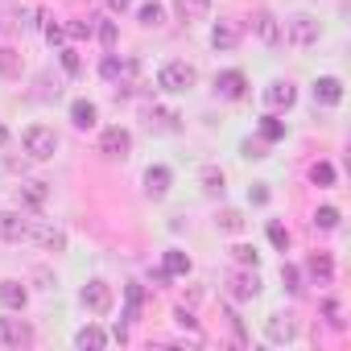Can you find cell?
I'll list each match as a JSON object with an SVG mask.
<instances>
[{"instance_id": "f546056e", "label": "cell", "mask_w": 351, "mask_h": 351, "mask_svg": "<svg viewBox=\"0 0 351 351\" xmlns=\"http://www.w3.org/2000/svg\"><path fill=\"white\" fill-rule=\"evenodd\" d=\"M232 256H236V265H240V269H248V265L256 269V261H261V252H256L252 244H236V248H232Z\"/></svg>"}, {"instance_id": "d4e9b609", "label": "cell", "mask_w": 351, "mask_h": 351, "mask_svg": "<svg viewBox=\"0 0 351 351\" xmlns=\"http://www.w3.org/2000/svg\"><path fill=\"white\" fill-rule=\"evenodd\" d=\"M75 343H79V347H83V351H87V347H91V351H99V347H104V343H108V335H104V330H99V326H83V330H79V335H75Z\"/></svg>"}, {"instance_id": "44dd1931", "label": "cell", "mask_w": 351, "mask_h": 351, "mask_svg": "<svg viewBox=\"0 0 351 351\" xmlns=\"http://www.w3.org/2000/svg\"><path fill=\"white\" fill-rule=\"evenodd\" d=\"M252 25H256V38H261L265 46H281V25H277V17H273V13H261Z\"/></svg>"}, {"instance_id": "60d3db41", "label": "cell", "mask_w": 351, "mask_h": 351, "mask_svg": "<svg viewBox=\"0 0 351 351\" xmlns=\"http://www.w3.org/2000/svg\"><path fill=\"white\" fill-rule=\"evenodd\" d=\"M244 157H269L265 153V141H244Z\"/></svg>"}, {"instance_id": "277c9868", "label": "cell", "mask_w": 351, "mask_h": 351, "mask_svg": "<svg viewBox=\"0 0 351 351\" xmlns=\"http://www.w3.org/2000/svg\"><path fill=\"white\" fill-rule=\"evenodd\" d=\"M281 38H289L293 46H314V42H318V21H314L310 13H298V17L285 21V34H281Z\"/></svg>"}, {"instance_id": "e575fe53", "label": "cell", "mask_w": 351, "mask_h": 351, "mask_svg": "<svg viewBox=\"0 0 351 351\" xmlns=\"http://www.w3.org/2000/svg\"><path fill=\"white\" fill-rule=\"evenodd\" d=\"M281 281H285L289 293H302V273H298L293 265H281Z\"/></svg>"}, {"instance_id": "f1b7e54d", "label": "cell", "mask_w": 351, "mask_h": 351, "mask_svg": "<svg viewBox=\"0 0 351 351\" xmlns=\"http://www.w3.org/2000/svg\"><path fill=\"white\" fill-rule=\"evenodd\" d=\"M314 228L335 232V228H339V211H335V207H318V211H314Z\"/></svg>"}, {"instance_id": "3957f363", "label": "cell", "mask_w": 351, "mask_h": 351, "mask_svg": "<svg viewBox=\"0 0 351 351\" xmlns=\"http://www.w3.org/2000/svg\"><path fill=\"white\" fill-rule=\"evenodd\" d=\"M0 347H34V326L25 318H0Z\"/></svg>"}, {"instance_id": "7402d4cb", "label": "cell", "mask_w": 351, "mask_h": 351, "mask_svg": "<svg viewBox=\"0 0 351 351\" xmlns=\"http://www.w3.org/2000/svg\"><path fill=\"white\" fill-rule=\"evenodd\" d=\"M95 104L91 99H75L71 104V120H75V128H95Z\"/></svg>"}, {"instance_id": "d6a6232c", "label": "cell", "mask_w": 351, "mask_h": 351, "mask_svg": "<svg viewBox=\"0 0 351 351\" xmlns=\"http://www.w3.org/2000/svg\"><path fill=\"white\" fill-rule=\"evenodd\" d=\"M21 71V62H17V54L9 50V46H0V75H17Z\"/></svg>"}, {"instance_id": "ee69618b", "label": "cell", "mask_w": 351, "mask_h": 351, "mask_svg": "<svg viewBox=\"0 0 351 351\" xmlns=\"http://www.w3.org/2000/svg\"><path fill=\"white\" fill-rule=\"evenodd\" d=\"M108 5H112V13H124V9L132 5V0H108Z\"/></svg>"}, {"instance_id": "e0dca14e", "label": "cell", "mask_w": 351, "mask_h": 351, "mask_svg": "<svg viewBox=\"0 0 351 351\" xmlns=\"http://www.w3.org/2000/svg\"><path fill=\"white\" fill-rule=\"evenodd\" d=\"M99 75H104L108 83H128V79H132V62H124V58L108 54V58L99 62Z\"/></svg>"}, {"instance_id": "83f0119b", "label": "cell", "mask_w": 351, "mask_h": 351, "mask_svg": "<svg viewBox=\"0 0 351 351\" xmlns=\"http://www.w3.org/2000/svg\"><path fill=\"white\" fill-rule=\"evenodd\" d=\"M136 17H141V25H161V21H165V9L157 5V0H149V5H141Z\"/></svg>"}, {"instance_id": "52a82bcc", "label": "cell", "mask_w": 351, "mask_h": 351, "mask_svg": "<svg viewBox=\"0 0 351 351\" xmlns=\"http://www.w3.org/2000/svg\"><path fill=\"white\" fill-rule=\"evenodd\" d=\"M240 38H244V25H240V21H232V17L215 21V29H211V46H215V50H236V46H240Z\"/></svg>"}, {"instance_id": "f35d334b", "label": "cell", "mask_w": 351, "mask_h": 351, "mask_svg": "<svg viewBox=\"0 0 351 351\" xmlns=\"http://www.w3.org/2000/svg\"><path fill=\"white\" fill-rule=\"evenodd\" d=\"M66 34H71V38H91V21H71Z\"/></svg>"}, {"instance_id": "cb8c5ba5", "label": "cell", "mask_w": 351, "mask_h": 351, "mask_svg": "<svg viewBox=\"0 0 351 351\" xmlns=\"http://www.w3.org/2000/svg\"><path fill=\"white\" fill-rule=\"evenodd\" d=\"M310 273H314V281L330 285V277H335V265H330V256H326V252H314V256H310Z\"/></svg>"}, {"instance_id": "1f68e13d", "label": "cell", "mask_w": 351, "mask_h": 351, "mask_svg": "<svg viewBox=\"0 0 351 351\" xmlns=\"http://www.w3.org/2000/svg\"><path fill=\"white\" fill-rule=\"evenodd\" d=\"M124 298H128L124 318H136V314H141V302H145V289H141V285H128V289H124Z\"/></svg>"}, {"instance_id": "5bb4252c", "label": "cell", "mask_w": 351, "mask_h": 351, "mask_svg": "<svg viewBox=\"0 0 351 351\" xmlns=\"http://www.w3.org/2000/svg\"><path fill=\"white\" fill-rule=\"evenodd\" d=\"M145 195L149 199H165L169 195V169L165 165H149L145 169Z\"/></svg>"}, {"instance_id": "4dcf8cb0", "label": "cell", "mask_w": 351, "mask_h": 351, "mask_svg": "<svg viewBox=\"0 0 351 351\" xmlns=\"http://www.w3.org/2000/svg\"><path fill=\"white\" fill-rule=\"evenodd\" d=\"M269 244H273L277 252H285V248H289V232H285V223H277V219L269 223Z\"/></svg>"}, {"instance_id": "8d00e7d4", "label": "cell", "mask_w": 351, "mask_h": 351, "mask_svg": "<svg viewBox=\"0 0 351 351\" xmlns=\"http://www.w3.org/2000/svg\"><path fill=\"white\" fill-rule=\"evenodd\" d=\"M223 318L232 322V335H236V343H248V335H244V322H240V314H236V310H228Z\"/></svg>"}, {"instance_id": "8fae6325", "label": "cell", "mask_w": 351, "mask_h": 351, "mask_svg": "<svg viewBox=\"0 0 351 351\" xmlns=\"http://www.w3.org/2000/svg\"><path fill=\"white\" fill-rule=\"evenodd\" d=\"M17 203H21V207H29V211H42V207L50 203V186H46V182H38V178H29V182H21V186H17Z\"/></svg>"}, {"instance_id": "ab89813d", "label": "cell", "mask_w": 351, "mask_h": 351, "mask_svg": "<svg viewBox=\"0 0 351 351\" xmlns=\"http://www.w3.org/2000/svg\"><path fill=\"white\" fill-rule=\"evenodd\" d=\"M46 42H50V46H62V42H66V29H62V25H46Z\"/></svg>"}, {"instance_id": "7bdbcfd3", "label": "cell", "mask_w": 351, "mask_h": 351, "mask_svg": "<svg viewBox=\"0 0 351 351\" xmlns=\"http://www.w3.org/2000/svg\"><path fill=\"white\" fill-rule=\"evenodd\" d=\"M269 199V191H265V182H256V191H252V203H265Z\"/></svg>"}, {"instance_id": "f6af8a7d", "label": "cell", "mask_w": 351, "mask_h": 351, "mask_svg": "<svg viewBox=\"0 0 351 351\" xmlns=\"http://www.w3.org/2000/svg\"><path fill=\"white\" fill-rule=\"evenodd\" d=\"M5 141H9V128H5V124H0V145H5Z\"/></svg>"}, {"instance_id": "b9f144b4", "label": "cell", "mask_w": 351, "mask_h": 351, "mask_svg": "<svg viewBox=\"0 0 351 351\" xmlns=\"http://www.w3.org/2000/svg\"><path fill=\"white\" fill-rule=\"evenodd\" d=\"M322 310H326V318H330V326H343V318H339V302H326Z\"/></svg>"}, {"instance_id": "7c38bea8", "label": "cell", "mask_w": 351, "mask_h": 351, "mask_svg": "<svg viewBox=\"0 0 351 351\" xmlns=\"http://www.w3.org/2000/svg\"><path fill=\"white\" fill-rule=\"evenodd\" d=\"M343 99V83L335 79V75H322V79H314V104H322V108H335Z\"/></svg>"}, {"instance_id": "5b68a950", "label": "cell", "mask_w": 351, "mask_h": 351, "mask_svg": "<svg viewBox=\"0 0 351 351\" xmlns=\"http://www.w3.org/2000/svg\"><path fill=\"white\" fill-rule=\"evenodd\" d=\"M128 149H132V132H128V128H120V124L104 128V136H99V153H104V157L120 161V157H128Z\"/></svg>"}, {"instance_id": "ffe728a7", "label": "cell", "mask_w": 351, "mask_h": 351, "mask_svg": "<svg viewBox=\"0 0 351 351\" xmlns=\"http://www.w3.org/2000/svg\"><path fill=\"white\" fill-rule=\"evenodd\" d=\"M161 269H165L169 277H186V273H191V256H186L182 248H165V256H161Z\"/></svg>"}, {"instance_id": "30bf717a", "label": "cell", "mask_w": 351, "mask_h": 351, "mask_svg": "<svg viewBox=\"0 0 351 351\" xmlns=\"http://www.w3.org/2000/svg\"><path fill=\"white\" fill-rule=\"evenodd\" d=\"M0 240H5V244L29 240V219H21L17 211H0Z\"/></svg>"}, {"instance_id": "9a60e30c", "label": "cell", "mask_w": 351, "mask_h": 351, "mask_svg": "<svg viewBox=\"0 0 351 351\" xmlns=\"http://www.w3.org/2000/svg\"><path fill=\"white\" fill-rule=\"evenodd\" d=\"M293 99H298V91H293V83H285V79H277V83L265 87V104H269V108H293Z\"/></svg>"}, {"instance_id": "d6986e66", "label": "cell", "mask_w": 351, "mask_h": 351, "mask_svg": "<svg viewBox=\"0 0 351 351\" xmlns=\"http://www.w3.org/2000/svg\"><path fill=\"white\" fill-rule=\"evenodd\" d=\"M265 335H269L273 343H289V339L298 335V326H293V318H289V314H273V318H269V326H265Z\"/></svg>"}, {"instance_id": "9c48e42d", "label": "cell", "mask_w": 351, "mask_h": 351, "mask_svg": "<svg viewBox=\"0 0 351 351\" xmlns=\"http://www.w3.org/2000/svg\"><path fill=\"white\" fill-rule=\"evenodd\" d=\"M228 293H232L236 302H248V298H256V293H261V281H256V273L232 269V273H228Z\"/></svg>"}, {"instance_id": "603a6c76", "label": "cell", "mask_w": 351, "mask_h": 351, "mask_svg": "<svg viewBox=\"0 0 351 351\" xmlns=\"http://www.w3.org/2000/svg\"><path fill=\"white\" fill-rule=\"evenodd\" d=\"M261 141H265V145L285 141V120H277V116H261Z\"/></svg>"}, {"instance_id": "74e56055", "label": "cell", "mask_w": 351, "mask_h": 351, "mask_svg": "<svg viewBox=\"0 0 351 351\" xmlns=\"http://www.w3.org/2000/svg\"><path fill=\"white\" fill-rule=\"evenodd\" d=\"M99 42H104L108 50L116 46V21H104V25H99Z\"/></svg>"}, {"instance_id": "d590c367", "label": "cell", "mask_w": 351, "mask_h": 351, "mask_svg": "<svg viewBox=\"0 0 351 351\" xmlns=\"http://www.w3.org/2000/svg\"><path fill=\"white\" fill-rule=\"evenodd\" d=\"M62 66H66V75H83V58H79V50H62Z\"/></svg>"}, {"instance_id": "ac0fdd59", "label": "cell", "mask_w": 351, "mask_h": 351, "mask_svg": "<svg viewBox=\"0 0 351 351\" xmlns=\"http://www.w3.org/2000/svg\"><path fill=\"white\" fill-rule=\"evenodd\" d=\"M29 302V289L21 281H0V306H9V310H25Z\"/></svg>"}, {"instance_id": "4fadbf2b", "label": "cell", "mask_w": 351, "mask_h": 351, "mask_svg": "<svg viewBox=\"0 0 351 351\" xmlns=\"http://www.w3.org/2000/svg\"><path fill=\"white\" fill-rule=\"evenodd\" d=\"M29 240H38L46 252H62L66 248V236L58 228H50V223H29Z\"/></svg>"}, {"instance_id": "8992f818", "label": "cell", "mask_w": 351, "mask_h": 351, "mask_svg": "<svg viewBox=\"0 0 351 351\" xmlns=\"http://www.w3.org/2000/svg\"><path fill=\"white\" fill-rule=\"evenodd\" d=\"M112 302H116V298H112V285H108V281H87V285H83V306H87L91 314H108Z\"/></svg>"}, {"instance_id": "6da1fadb", "label": "cell", "mask_w": 351, "mask_h": 351, "mask_svg": "<svg viewBox=\"0 0 351 351\" xmlns=\"http://www.w3.org/2000/svg\"><path fill=\"white\" fill-rule=\"evenodd\" d=\"M195 79H199L195 66L182 62V58H173V62H165V66L157 71V87H161V91H173V95H178V91H191Z\"/></svg>"}, {"instance_id": "ba28073f", "label": "cell", "mask_w": 351, "mask_h": 351, "mask_svg": "<svg viewBox=\"0 0 351 351\" xmlns=\"http://www.w3.org/2000/svg\"><path fill=\"white\" fill-rule=\"evenodd\" d=\"M215 95H219V99H244V95H248L244 71H223V75H215Z\"/></svg>"}, {"instance_id": "2e32d148", "label": "cell", "mask_w": 351, "mask_h": 351, "mask_svg": "<svg viewBox=\"0 0 351 351\" xmlns=\"http://www.w3.org/2000/svg\"><path fill=\"white\" fill-rule=\"evenodd\" d=\"M173 13H178V21H203L211 13V0H173Z\"/></svg>"}, {"instance_id": "7a4b0ae2", "label": "cell", "mask_w": 351, "mask_h": 351, "mask_svg": "<svg viewBox=\"0 0 351 351\" xmlns=\"http://www.w3.org/2000/svg\"><path fill=\"white\" fill-rule=\"evenodd\" d=\"M21 145H25V153H29L34 161H50V157L58 153V132L46 128V124H34V128H25Z\"/></svg>"}, {"instance_id": "836d02e7", "label": "cell", "mask_w": 351, "mask_h": 351, "mask_svg": "<svg viewBox=\"0 0 351 351\" xmlns=\"http://www.w3.org/2000/svg\"><path fill=\"white\" fill-rule=\"evenodd\" d=\"M219 228H223V232H240V228H244V215L228 207V211H219Z\"/></svg>"}, {"instance_id": "4316f807", "label": "cell", "mask_w": 351, "mask_h": 351, "mask_svg": "<svg viewBox=\"0 0 351 351\" xmlns=\"http://www.w3.org/2000/svg\"><path fill=\"white\" fill-rule=\"evenodd\" d=\"M203 191L207 195H223V169H215V165L203 169Z\"/></svg>"}, {"instance_id": "484cf974", "label": "cell", "mask_w": 351, "mask_h": 351, "mask_svg": "<svg viewBox=\"0 0 351 351\" xmlns=\"http://www.w3.org/2000/svg\"><path fill=\"white\" fill-rule=\"evenodd\" d=\"M310 182H314V186H322V191H326V186H335V165H330V161H314Z\"/></svg>"}]
</instances>
